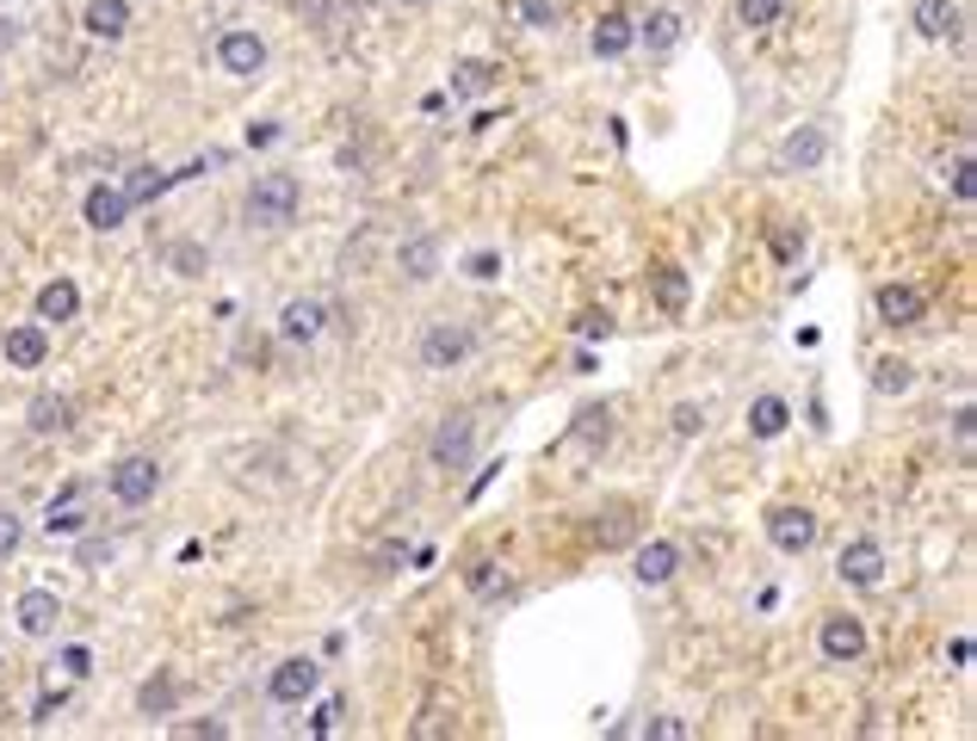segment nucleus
<instances>
[{
    "instance_id": "f257e3e1",
    "label": "nucleus",
    "mask_w": 977,
    "mask_h": 741,
    "mask_svg": "<svg viewBox=\"0 0 977 741\" xmlns=\"http://www.w3.org/2000/svg\"><path fill=\"white\" fill-rule=\"evenodd\" d=\"M297 205H304V192H297V180H291V173H254V186H248V223L285 229V223H297Z\"/></svg>"
},
{
    "instance_id": "f03ea898",
    "label": "nucleus",
    "mask_w": 977,
    "mask_h": 741,
    "mask_svg": "<svg viewBox=\"0 0 977 741\" xmlns=\"http://www.w3.org/2000/svg\"><path fill=\"white\" fill-rule=\"evenodd\" d=\"M471 346H477V334H471L464 322H433L422 334V365L427 371H452V365L471 359Z\"/></svg>"
},
{
    "instance_id": "7ed1b4c3",
    "label": "nucleus",
    "mask_w": 977,
    "mask_h": 741,
    "mask_svg": "<svg viewBox=\"0 0 977 741\" xmlns=\"http://www.w3.org/2000/svg\"><path fill=\"white\" fill-rule=\"evenodd\" d=\"M767 538H773L780 556H805L817 544V514L810 507H773L767 514Z\"/></svg>"
},
{
    "instance_id": "20e7f679",
    "label": "nucleus",
    "mask_w": 977,
    "mask_h": 741,
    "mask_svg": "<svg viewBox=\"0 0 977 741\" xmlns=\"http://www.w3.org/2000/svg\"><path fill=\"white\" fill-rule=\"evenodd\" d=\"M471 452H477V420H471V415H452L440 433H433V445H427L433 470H464Z\"/></svg>"
},
{
    "instance_id": "39448f33",
    "label": "nucleus",
    "mask_w": 977,
    "mask_h": 741,
    "mask_svg": "<svg viewBox=\"0 0 977 741\" xmlns=\"http://www.w3.org/2000/svg\"><path fill=\"white\" fill-rule=\"evenodd\" d=\"M112 494L124 501V507H143V501H155V489H161V464L155 457H124V464H112Z\"/></svg>"
},
{
    "instance_id": "423d86ee",
    "label": "nucleus",
    "mask_w": 977,
    "mask_h": 741,
    "mask_svg": "<svg viewBox=\"0 0 977 741\" xmlns=\"http://www.w3.org/2000/svg\"><path fill=\"white\" fill-rule=\"evenodd\" d=\"M835 575H842L847 588H879L884 581V544L879 538H854V544L835 556Z\"/></svg>"
},
{
    "instance_id": "0eeeda50",
    "label": "nucleus",
    "mask_w": 977,
    "mask_h": 741,
    "mask_svg": "<svg viewBox=\"0 0 977 741\" xmlns=\"http://www.w3.org/2000/svg\"><path fill=\"white\" fill-rule=\"evenodd\" d=\"M217 62H223V75L254 81L260 69H267V38H260V32H223V44H217Z\"/></svg>"
},
{
    "instance_id": "6e6552de",
    "label": "nucleus",
    "mask_w": 977,
    "mask_h": 741,
    "mask_svg": "<svg viewBox=\"0 0 977 741\" xmlns=\"http://www.w3.org/2000/svg\"><path fill=\"white\" fill-rule=\"evenodd\" d=\"M823 155H829V131H823V124H798V131L780 143V168H786V173H810V168H823Z\"/></svg>"
},
{
    "instance_id": "1a4fd4ad",
    "label": "nucleus",
    "mask_w": 977,
    "mask_h": 741,
    "mask_svg": "<svg viewBox=\"0 0 977 741\" xmlns=\"http://www.w3.org/2000/svg\"><path fill=\"white\" fill-rule=\"evenodd\" d=\"M316 680H322V667L309 662V655H291V662L272 667V686H267V692H272L279 704H304L309 692H316Z\"/></svg>"
},
{
    "instance_id": "9d476101",
    "label": "nucleus",
    "mask_w": 977,
    "mask_h": 741,
    "mask_svg": "<svg viewBox=\"0 0 977 741\" xmlns=\"http://www.w3.org/2000/svg\"><path fill=\"white\" fill-rule=\"evenodd\" d=\"M817 643H823L829 662H860V655H866V625H860V618H847V612H835V618H823Z\"/></svg>"
},
{
    "instance_id": "9b49d317",
    "label": "nucleus",
    "mask_w": 977,
    "mask_h": 741,
    "mask_svg": "<svg viewBox=\"0 0 977 741\" xmlns=\"http://www.w3.org/2000/svg\"><path fill=\"white\" fill-rule=\"evenodd\" d=\"M13 618H20L25 637H50V630H57V618H62V600H57L50 588H32V593H20Z\"/></svg>"
},
{
    "instance_id": "f8f14e48",
    "label": "nucleus",
    "mask_w": 977,
    "mask_h": 741,
    "mask_svg": "<svg viewBox=\"0 0 977 741\" xmlns=\"http://www.w3.org/2000/svg\"><path fill=\"white\" fill-rule=\"evenodd\" d=\"M322 328H328V304H322V297H297V304H285V316H279V334L297 341V346H309Z\"/></svg>"
},
{
    "instance_id": "ddd939ff",
    "label": "nucleus",
    "mask_w": 977,
    "mask_h": 741,
    "mask_svg": "<svg viewBox=\"0 0 977 741\" xmlns=\"http://www.w3.org/2000/svg\"><path fill=\"white\" fill-rule=\"evenodd\" d=\"M0 353H7V365H20V371H38V365L50 359V334H44L38 322H25V328H7V341H0Z\"/></svg>"
},
{
    "instance_id": "4468645a",
    "label": "nucleus",
    "mask_w": 977,
    "mask_h": 741,
    "mask_svg": "<svg viewBox=\"0 0 977 741\" xmlns=\"http://www.w3.org/2000/svg\"><path fill=\"white\" fill-rule=\"evenodd\" d=\"M81 217H87V229H118L131 217V198H124V186H94L81 198Z\"/></svg>"
},
{
    "instance_id": "2eb2a0df",
    "label": "nucleus",
    "mask_w": 977,
    "mask_h": 741,
    "mask_svg": "<svg viewBox=\"0 0 977 741\" xmlns=\"http://www.w3.org/2000/svg\"><path fill=\"white\" fill-rule=\"evenodd\" d=\"M674 569H681V551H674L669 538H656V544H644L632 563V575L644 581V588H662V581H674Z\"/></svg>"
},
{
    "instance_id": "dca6fc26",
    "label": "nucleus",
    "mask_w": 977,
    "mask_h": 741,
    "mask_svg": "<svg viewBox=\"0 0 977 741\" xmlns=\"http://www.w3.org/2000/svg\"><path fill=\"white\" fill-rule=\"evenodd\" d=\"M396 267H403L408 285H427V279L440 272V242H433V235H408L403 254H396Z\"/></svg>"
},
{
    "instance_id": "f3484780",
    "label": "nucleus",
    "mask_w": 977,
    "mask_h": 741,
    "mask_svg": "<svg viewBox=\"0 0 977 741\" xmlns=\"http://www.w3.org/2000/svg\"><path fill=\"white\" fill-rule=\"evenodd\" d=\"M681 32H687V25H681V13H674V7H656L650 20L637 25V44H644L650 57H669L674 44H681Z\"/></svg>"
},
{
    "instance_id": "a211bd4d",
    "label": "nucleus",
    "mask_w": 977,
    "mask_h": 741,
    "mask_svg": "<svg viewBox=\"0 0 977 741\" xmlns=\"http://www.w3.org/2000/svg\"><path fill=\"white\" fill-rule=\"evenodd\" d=\"M87 32L94 38H106V44H118L124 32H131V0H87Z\"/></svg>"
},
{
    "instance_id": "6ab92c4d",
    "label": "nucleus",
    "mask_w": 977,
    "mask_h": 741,
    "mask_svg": "<svg viewBox=\"0 0 977 741\" xmlns=\"http://www.w3.org/2000/svg\"><path fill=\"white\" fill-rule=\"evenodd\" d=\"M75 316H81L75 279H50V285L38 291V322H75Z\"/></svg>"
},
{
    "instance_id": "aec40b11",
    "label": "nucleus",
    "mask_w": 977,
    "mask_h": 741,
    "mask_svg": "<svg viewBox=\"0 0 977 741\" xmlns=\"http://www.w3.org/2000/svg\"><path fill=\"white\" fill-rule=\"evenodd\" d=\"M879 316H884L891 328L921 322V291H916V285H884V291H879Z\"/></svg>"
},
{
    "instance_id": "412c9836",
    "label": "nucleus",
    "mask_w": 977,
    "mask_h": 741,
    "mask_svg": "<svg viewBox=\"0 0 977 741\" xmlns=\"http://www.w3.org/2000/svg\"><path fill=\"white\" fill-rule=\"evenodd\" d=\"M25 420H32V433H69V427H75V402L69 396H38L32 408H25Z\"/></svg>"
},
{
    "instance_id": "4be33fe9",
    "label": "nucleus",
    "mask_w": 977,
    "mask_h": 741,
    "mask_svg": "<svg viewBox=\"0 0 977 741\" xmlns=\"http://www.w3.org/2000/svg\"><path fill=\"white\" fill-rule=\"evenodd\" d=\"M916 32L928 44L953 38V32H958V7H953V0H916Z\"/></svg>"
},
{
    "instance_id": "5701e85b",
    "label": "nucleus",
    "mask_w": 977,
    "mask_h": 741,
    "mask_svg": "<svg viewBox=\"0 0 977 741\" xmlns=\"http://www.w3.org/2000/svg\"><path fill=\"white\" fill-rule=\"evenodd\" d=\"M792 427V402L786 396H761L755 408H748V433L755 439H780Z\"/></svg>"
},
{
    "instance_id": "b1692460",
    "label": "nucleus",
    "mask_w": 977,
    "mask_h": 741,
    "mask_svg": "<svg viewBox=\"0 0 977 741\" xmlns=\"http://www.w3.org/2000/svg\"><path fill=\"white\" fill-rule=\"evenodd\" d=\"M44 526H50V538H69V532H81L87 526V507H81V482H69V489L50 501V514H44Z\"/></svg>"
},
{
    "instance_id": "393cba45",
    "label": "nucleus",
    "mask_w": 977,
    "mask_h": 741,
    "mask_svg": "<svg viewBox=\"0 0 977 741\" xmlns=\"http://www.w3.org/2000/svg\"><path fill=\"white\" fill-rule=\"evenodd\" d=\"M637 44V25L625 20V13H607V20L595 25V57H625Z\"/></svg>"
},
{
    "instance_id": "a878e982",
    "label": "nucleus",
    "mask_w": 977,
    "mask_h": 741,
    "mask_svg": "<svg viewBox=\"0 0 977 741\" xmlns=\"http://www.w3.org/2000/svg\"><path fill=\"white\" fill-rule=\"evenodd\" d=\"M489 87H496V69H489V62H459V69H452V94L459 99H483Z\"/></svg>"
},
{
    "instance_id": "bb28decb",
    "label": "nucleus",
    "mask_w": 977,
    "mask_h": 741,
    "mask_svg": "<svg viewBox=\"0 0 977 741\" xmlns=\"http://www.w3.org/2000/svg\"><path fill=\"white\" fill-rule=\"evenodd\" d=\"M173 186V173H155V168H136L131 180H124V198H131V205H155V198H161V192Z\"/></svg>"
},
{
    "instance_id": "cd10ccee",
    "label": "nucleus",
    "mask_w": 977,
    "mask_h": 741,
    "mask_svg": "<svg viewBox=\"0 0 977 741\" xmlns=\"http://www.w3.org/2000/svg\"><path fill=\"white\" fill-rule=\"evenodd\" d=\"M656 304L669 309V316H681V309H687V272H681V267H662V272H656Z\"/></svg>"
},
{
    "instance_id": "c85d7f7f",
    "label": "nucleus",
    "mask_w": 977,
    "mask_h": 741,
    "mask_svg": "<svg viewBox=\"0 0 977 741\" xmlns=\"http://www.w3.org/2000/svg\"><path fill=\"white\" fill-rule=\"evenodd\" d=\"M173 699H180V686H173L168 674H161V680H149V686H143V692H136V704H143V717H168V711H173Z\"/></svg>"
},
{
    "instance_id": "c756f323",
    "label": "nucleus",
    "mask_w": 977,
    "mask_h": 741,
    "mask_svg": "<svg viewBox=\"0 0 977 741\" xmlns=\"http://www.w3.org/2000/svg\"><path fill=\"white\" fill-rule=\"evenodd\" d=\"M940 173H953V192H958V205H972V198H977V180H972V155H953V168H940Z\"/></svg>"
},
{
    "instance_id": "7c9ffc66",
    "label": "nucleus",
    "mask_w": 977,
    "mask_h": 741,
    "mask_svg": "<svg viewBox=\"0 0 977 741\" xmlns=\"http://www.w3.org/2000/svg\"><path fill=\"white\" fill-rule=\"evenodd\" d=\"M20 538H25V526H20V514L13 507H0V563L20 551Z\"/></svg>"
},
{
    "instance_id": "2f4dec72",
    "label": "nucleus",
    "mask_w": 977,
    "mask_h": 741,
    "mask_svg": "<svg viewBox=\"0 0 977 741\" xmlns=\"http://www.w3.org/2000/svg\"><path fill=\"white\" fill-rule=\"evenodd\" d=\"M674 433H681V439L706 433V408H699V402H681V408H674Z\"/></svg>"
},
{
    "instance_id": "473e14b6",
    "label": "nucleus",
    "mask_w": 977,
    "mask_h": 741,
    "mask_svg": "<svg viewBox=\"0 0 977 741\" xmlns=\"http://www.w3.org/2000/svg\"><path fill=\"white\" fill-rule=\"evenodd\" d=\"M62 674H69V680H87V674H94V655H87V649H62Z\"/></svg>"
},
{
    "instance_id": "72a5a7b5",
    "label": "nucleus",
    "mask_w": 977,
    "mask_h": 741,
    "mask_svg": "<svg viewBox=\"0 0 977 741\" xmlns=\"http://www.w3.org/2000/svg\"><path fill=\"white\" fill-rule=\"evenodd\" d=\"M879 390H909V365H903V359H879Z\"/></svg>"
},
{
    "instance_id": "f704fd0d",
    "label": "nucleus",
    "mask_w": 977,
    "mask_h": 741,
    "mask_svg": "<svg viewBox=\"0 0 977 741\" xmlns=\"http://www.w3.org/2000/svg\"><path fill=\"white\" fill-rule=\"evenodd\" d=\"M780 20V0H743V25H773Z\"/></svg>"
},
{
    "instance_id": "c9c22d12",
    "label": "nucleus",
    "mask_w": 977,
    "mask_h": 741,
    "mask_svg": "<svg viewBox=\"0 0 977 741\" xmlns=\"http://www.w3.org/2000/svg\"><path fill=\"white\" fill-rule=\"evenodd\" d=\"M520 13H526V25H557V7H551V0H520Z\"/></svg>"
},
{
    "instance_id": "e433bc0d",
    "label": "nucleus",
    "mask_w": 977,
    "mask_h": 741,
    "mask_svg": "<svg viewBox=\"0 0 977 741\" xmlns=\"http://www.w3.org/2000/svg\"><path fill=\"white\" fill-rule=\"evenodd\" d=\"M471 279H501V260L496 254H471Z\"/></svg>"
},
{
    "instance_id": "4c0bfd02",
    "label": "nucleus",
    "mask_w": 977,
    "mask_h": 741,
    "mask_svg": "<svg viewBox=\"0 0 977 741\" xmlns=\"http://www.w3.org/2000/svg\"><path fill=\"white\" fill-rule=\"evenodd\" d=\"M62 704H69V692H50V699H38V723H50Z\"/></svg>"
},
{
    "instance_id": "58836bf2",
    "label": "nucleus",
    "mask_w": 977,
    "mask_h": 741,
    "mask_svg": "<svg viewBox=\"0 0 977 741\" xmlns=\"http://www.w3.org/2000/svg\"><path fill=\"white\" fill-rule=\"evenodd\" d=\"M408 7H427V0H408Z\"/></svg>"
}]
</instances>
